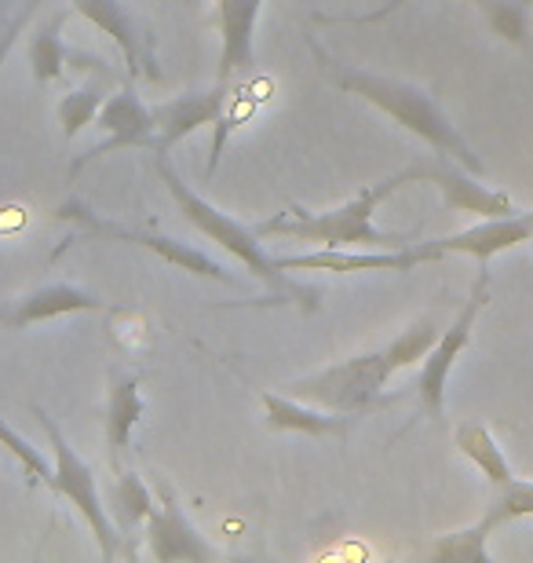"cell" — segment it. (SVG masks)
I'll return each mask as SVG.
<instances>
[{"mask_svg":"<svg viewBox=\"0 0 533 563\" xmlns=\"http://www.w3.org/2000/svg\"><path fill=\"white\" fill-rule=\"evenodd\" d=\"M438 341V325L431 319H417L413 325H406L399 336H391L380 352H366L344 363H333L319 369L311 377L292 380L289 396H297L314 407L340 410V413H366L384 402V385L399 374V369L424 363V355L431 352V344Z\"/></svg>","mask_w":533,"mask_h":563,"instance_id":"obj_1","label":"cell"},{"mask_svg":"<svg viewBox=\"0 0 533 563\" xmlns=\"http://www.w3.org/2000/svg\"><path fill=\"white\" fill-rule=\"evenodd\" d=\"M311 48H314V59L325 66L329 81H333L336 88H344L347 96L366 99L369 107H377L380 114H388L395 125H402L406 132H413V136L424 140L435 154L464 165L468 173H475V176L486 173L482 157L471 151V143L460 136V129L453 125L446 114H442V107L435 103V96H431L427 88L399 81V77H384V74L362 70V66L333 63L319 48V44H311Z\"/></svg>","mask_w":533,"mask_h":563,"instance_id":"obj_2","label":"cell"},{"mask_svg":"<svg viewBox=\"0 0 533 563\" xmlns=\"http://www.w3.org/2000/svg\"><path fill=\"white\" fill-rule=\"evenodd\" d=\"M406 184H427V162H417L402 173H395L388 179H377V184L362 187L355 198L344 201L336 209L325 212H311L292 206L281 217H270L264 223H256L259 239H270V234H281V239H297V242H314V245H362V250H406L413 245L406 234H388L377 228V209L384 206V198H391L395 190Z\"/></svg>","mask_w":533,"mask_h":563,"instance_id":"obj_3","label":"cell"},{"mask_svg":"<svg viewBox=\"0 0 533 563\" xmlns=\"http://www.w3.org/2000/svg\"><path fill=\"white\" fill-rule=\"evenodd\" d=\"M154 157H157V162H154L157 176H162V184L168 187V195H173V201L179 206V212H184V220L190 223V228H198L201 234H206V239L220 242L226 253L237 256V261H242L248 272H253L259 282H267V286L275 289V292H281V297H292L297 303H303L308 311L319 308V292L297 286V282L281 272L275 256H267L256 228H245V223H237L231 212L215 209L212 201H206V198L198 195V190H190L184 179H179L176 168L168 165V151H157Z\"/></svg>","mask_w":533,"mask_h":563,"instance_id":"obj_4","label":"cell"},{"mask_svg":"<svg viewBox=\"0 0 533 563\" xmlns=\"http://www.w3.org/2000/svg\"><path fill=\"white\" fill-rule=\"evenodd\" d=\"M33 418H37L44 432H48V443L55 450V487H52V494H59V498H66L77 512L85 516L88 531H92L96 542H99V553H103V560H113L121 553V531H118V523H113L103 494H99V483L92 476V468H88V461L70 446V439L63 435V428L55 424L52 413L33 407Z\"/></svg>","mask_w":533,"mask_h":563,"instance_id":"obj_5","label":"cell"},{"mask_svg":"<svg viewBox=\"0 0 533 563\" xmlns=\"http://www.w3.org/2000/svg\"><path fill=\"white\" fill-rule=\"evenodd\" d=\"M490 303V264H479V275L471 282V292L464 300V308L457 311L446 330L438 333V341L431 344V352L424 355L421 374H417V399H421V410L427 418H442L446 410V388H449V374L457 366V358L464 355V347L471 344V333L479 325L482 308Z\"/></svg>","mask_w":533,"mask_h":563,"instance_id":"obj_6","label":"cell"},{"mask_svg":"<svg viewBox=\"0 0 533 563\" xmlns=\"http://www.w3.org/2000/svg\"><path fill=\"white\" fill-rule=\"evenodd\" d=\"M55 217L66 220V223H77L85 234H96V239H113V242H132V245H143L151 250L154 256H162L165 264L179 267L187 275H198V278H212V282H231V272H223V264H215L209 253H201L198 245L190 242H176V239H162V234H151V231H135V228H124V223H113L107 217H99L85 206V201H63L55 209Z\"/></svg>","mask_w":533,"mask_h":563,"instance_id":"obj_7","label":"cell"},{"mask_svg":"<svg viewBox=\"0 0 533 563\" xmlns=\"http://www.w3.org/2000/svg\"><path fill=\"white\" fill-rule=\"evenodd\" d=\"M157 509L146 520V553L157 563H212L220 553L201 538V531L184 512L176 487L157 476Z\"/></svg>","mask_w":533,"mask_h":563,"instance_id":"obj_8","label":"cell"},{"mask_svg":"<svg viewBox=\"0 0 533 563\" xmlns=\"http://www.w3.org/2000/svg\"><path fill=\"white\" fill-rule=\"evenodd\" d=\"M96 125L107 132V140L96 143L88 154L77 157V162H74V176L81 173L85 165H92V162H99V157H107V154H118V151H154V143H157L154 110L143 103L140 92H135L132 85H124V88H118V92H110L103 99Z\"/></svg>","mask_w":533,"mask_h":563,"instance_id":"obj_9","label":"cell"},{"mask_svg":"<svg viewBox=\"0 0 533 563\" xmlns=\"http://www.w3.org/2000/svg\"><path fill=\"white\" fill-rule=\"evenodd\" d=\"M526 242H533V209L530 212L515 209V212H504V217H486L475 223V228L446 234V239L421 242V250L427 261H442V256L457 253V256H471L475 264H490L497 253H508Z\"/></svg>","mask_w":533,"mask_h":563,"instance_id":"obj_10","label":"cell"},{"mask_svg":"<svg viewBox=\"0 0 533 563\" xmlns=\"http://www.w3.org/2000/svg\"><path fill=\"white\" fill-rule=\"evenodd\" d=\"M74 8L81 11L96 30H103L107 37H113V44H118L124 55V66H129L132 81H140V77H146V81H154V85L162 81L151 30L132 15V8L124 4V0H74Z\"/></svg>","mask_w":533,"mask_h":563,"instance_id":"obj_11","label":"cell"},{"mask_svg":"<svg viewBox=\"0 0 533 563\" xmlns=\"http://www.w3.org/2000/svg\"><path fill=\"white\" fill-rule=\"evenodd\" d=\"M417 264H427L421 242L406 250H355V245H322L319 253L278 256L281 272H333V275H362V272H413Z\"/></svg>","mask_w":533,"mask_h":563,"instance_id":"obj_12","label":"cell"},{"mask_svg":"<svg viewBox=\"0 0 533 563\" xmlns=\"http://www.w3.org/2000/svg\"><path fill=\"white\" fill-rule=\"evenodd\" d=\"M226 99H231V81H215V88H206V92H184V96L165 99V103L151 107L154 125H157L154 154L184 143L187 136H195L198 129L215 125L220 114L226 110Z\"/></svg>","mask_w":533,"mask_h":563,"instance_id":"obj_13","label":"cell"},{"mask_svg":"<svg viewBox=\"0 0 533 563\" xmlns=\"http://www.w3.org/2000/svg\"><path fill=\"white\" fill-rule=\"evenodd\" d=\"M427 184H435L442 190V201L453 212H471V217H504V212H515V201L504 195V190H490L486 184L475 179L464 165L449 162V157L438 154V162H427Z\"/></svg>","mask_w":533,"mask_h":563,"instance_id":"obj_14","label":"cell"},{"mask_svg":"<svg viewBox=\"0 0 533 563\" xmlns=\"http://www.w3.org/2000/svg\"><path fill=\"white\" fill-rule=\"evenodd\" d=\"M264 0H215V26H220V77L245 74L256 66V22Z\"/></svg>","mask_w":533,"mask_h":563,"instance_id":"obj_15","label":"cell"},{"mask_svg":"<svg viewBox=\"0 0 533 563\" xmlns=\"http://www.w3.org/2000/svg\"><path fill=\"white\" fill-rule=\"evenodd\" d=\"M259 402H264V421L270 432H300V435H314V439H344L351 432V418L355 413H340V410H325L314 407V402H303L297 396H278V391H259Z\"/></svg>","mask_w":533,"mask_h":563,"instance_id":"obj_16","label":"cell"},{"mask_svg":"<svg viewBox=\"0 0 533 563\" xmlns=\"http://www.w3.org/2000/svg\"><path fill=\"white\" fill-rule=\"evenodd\" d=\"M77 311H107V300H99L88 289L70 286V282H55V286H41L26 292V297L11 300L8 308H0V322L11 325V330H22V325L48 322L59 319V314H77Z\"/></svg>","mask_w":533,"mask_h":563,"instance_id":"obj_17","label":"cell"},{"mask_svg":"<svg viewBox=\"0 0 533 563\" xmlns=\"http://www.w3.org/2000/svg\"><path fill=\"white\" fill-rule=\"evenodd\" d=\"M146 402L140 391V374H113L110 396H107V446H110V468H121L124 450L132 443L135 424L143 421Z\"/></svg>","mask_w":533,"mask_h":563,"instance_id":"obj_18","label":"cell"},{"mask_svg":"<svg viewBox=\"0 0 533 563\" xmlns=\"http://www.w3.org/2000/svg\"><path fill=\"white\" fill-rule=\"evenodd\" d=\"M107 509L113 516V523H118L121 538H135V531L146 527L151 512L157 509V498L140 472H118V479L110 483L107 494Z\"/></svg>","mask_w":533,"mask_h":563,"instance_id":"obj_19","label":"cell"},{"mask_svg":"<svg viewBox=\"0 0 533 563\" xmlns=\"http://www.w3.org/2000/svg\"><path fill=\"white\" fill-rule=\"evenodd\" d=\"M453 443H457L460 454L468 457L471 465L482 472L486 483H490L493 490L515 479L512 465H508V454L501 450V443H497L493 432H490L486 424H479V421H464V424L457 428V432H453Z\"/></svg>","mask_w":533,"mask_h":563,"instance_id":"obj_20","label":"cell"},{"mask_svg":"<svg viewBox=\"0 0 533 563\" xmlns=\"http://www.w3.org/2000/svg\"><path fill=\"white\" fill-rule=\"evenodd\" d=\"M63 22L66 15H55L30 37V70L41 85L59 81L63 66L70 63V48L63 44Z\"/></svg>","mask_w":533,"mask_h":563,"instance_id":"obj_21","label":"cell"},{"mask_svg":"<svg viewBox=\"0 0 533 563\" xmlns=\"http://www.w3.org/2000/svg\"><path fill=\"white\" fill-rule=\"evenodd\" d=\"M490 527L475 520L471 527H460L453 534H442L431 542V560L438 563H490Z\"/></svg>","mask_w":533,"mask_h":563,"instance_id":"obj_22","label":"cell"},{"mask_svg":"<svg viewBox=\"0 0 533 563\" xmlns=\"http://www.w3.org/2000/svg\"><path fill=\"white\" fill-rule=\"evenodd\" d=\"M497 37L515 44V48H533L530 44V15H526V4L523 0H475Z\"/></svg>","mask_w":533,"mask_h":563,"instance_id":"obj_23","label":"cell"},{"mask_svg":"<svg viewBox=\"0 0 533 563\" xmlns=\"http://www.w3.org/2000/svg\"><path fill=\"white\" fill-rule=\"evenodd\" d=\"M530 516H533V483L515 476L512 483L497 487L490 509H486L479 520L490 527V531H497V527L515 523V520H530Z\"/></svg>","mask_w":533,"mask_h":563,"instance_id":"obj_24","label":"cell"},{"mask_svg":"<svg viewBox=\"0 0 533 563\" xmlns=\"http://www.w3.org/2000/svg\"><path fill=\"white\" fill-rule=\"evenodd\" d=\"M103 88L96 85H85V88H74L59 99L55 114H59V125H63V136L66 140H77L88 125H96L99 118V107H103Z\"/></svg>","mask_w":533,"mask_h":563,"instance_id":"obj_25","label":"cell"},{"mask_svg":"<svg viewBox=\"0 0 533 563\" xmlns=\"http://www.w3.org/2000/svg\"><path fill=\"white\" fill-rule=\"evenodd\" d=\"M0 446H4L8 454L15 457L22 468H26V476H33L37 483H44L48 490L55 487V461L44 457L41 450L33 446L22 432H15V428H11L4 418H0Z\"/></svg>","mask_w":533,"mask_h":563,"instance_id":"obj_26","label":"cell"},{"mask_svg":"<svg viewBox=\"0 0 533 563\" xmlns=\"http://www.w3.org/2000/svg\"><path fill=\"white\" fill-rule=\"evenodd\" d=\"M33 4H37V0H30V4H26V11H19V15L11 19L4 30H0V70H4V63H8L11 48H15L19 33L26 30V22H30V15H33Z\"/></svg>","mask_w":533,"mask_h":563,"instance_id":"obj_27","label":"cell"},{"mask_svg":"<svg viewBox=\"0 0 533 563\" xmlns=\"http://www.w3.org/2000/svg\"><path fill=\"white\" fill-rule=\"evenodd\" d=\"M406 4H413V0H388L384 8L366 11V15H319V22H380V19L395 15V11H402Z\"/></svg>","mask_w":533,"mask_h":563,"instance_id":"obj_28","label":"cell"},{"mask_svg":"<svg viewBox=\"0 0 533 563\" xmlns=\"http://www.w3.org/2000/svg\"><path fill=\"white\" fill-rule=\"evenodd\" d=\"M0 11H4V8H0Z\"/></svg>","mask_w":533,"mask_h":563,"instance_id":"obj_29","label":"cell"}]
</instances>
